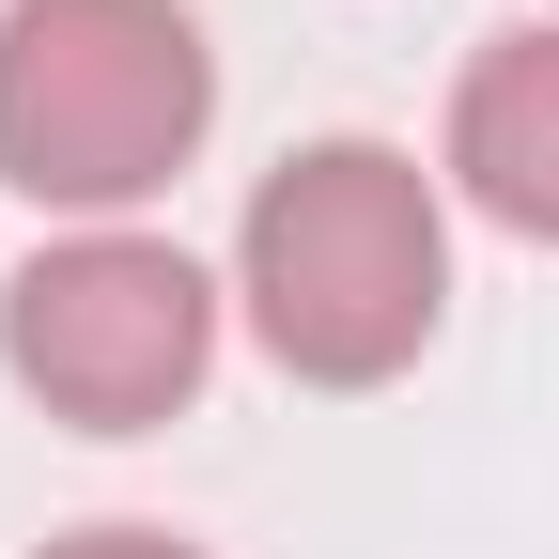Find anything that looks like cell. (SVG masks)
Here are the masks:
<instances>
[{
  "label": "cell",
  "mask_w": 559,
  "mask_h": 559,
  "mask_svg": "<svg viewBox=\"0 0 559 559\" xmlns=\"http://www.w3.org/2000/svg\"><path fill=\"white\" fill-rule=\"evenodd\" d=\"M234 280H249V326L280 373L311 389H389L419 342L451 311V218L419 156L389 140H311V156H280L249 234H234Z\"/></svg>",
  "instance_id": "1"
},
{
  "label": "cell",
  "mask_w": 559,
  "mask_h": 559,
  "mask_svg": "<svg viewBox=\"0 0 559 559\" xmlns=\"http://www.w3.org/2000/svg\"><path fill=\"white\" fill-rule=\"evenodd\" d=\"M218 62L187 0H16L0 16V187L62 218H124L202 156Z\"/></svg>",
  "instance_id": "2"
},
{
  "label": "cell",
  "mask_w": 559,
  "mask_h": 559,
  "mask_svg": "<svg viewBox=\"0 0 559 559\" xmlns=\"http://www.w3.org/2000/svg\"><path fill=\"white\" fill-rule=\"evenodd\" d=\"M218 358V296H202V264L156 249V234H62L0 280V373H16L47 419H79V436H140V419H171Z\"/></svg>",
  "instance_id": "3"
},
{
  "label": "cell",
  "mask_w": 559,
  "mask_h": 559,
  "mask_svg": "<svg viewBox=\"0 0 559 559\" xmlns=\"http://www.w3.org/2000/svg\"><path fill=\"white\" fill-rule=\"evenodd\" d=\"M451 187L498 234L559 249V32H498L466 62V94H451Z\"/></svg>",
  "instance_id": "4"
},
{
  "label": "cell",
  "mask_w": 559,
  "mask_h": 559,
  "mask_svg": "<svg viewBox=\"0 0 559 559\" xmlns=\"http://www.w3.org/2000/svg\"><path fill=\"white\" fill-rule=\"evenodd\" d=\"M47 559H202V544H171V528H62Z\"/></svg>",
  "instance_id": "5"
}]
</instances>
